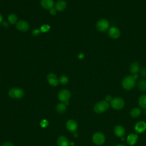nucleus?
Returning a JSON list of instances; mask_svg holds the SVG:
<instances>
[{"label":"nucleus","mask_w":146,"mask_h":146,"mask_svg":"<svg viewBox=\"0 0 146 146\" xmlns=\"http://www.w3.org/2000/svg\"><path fill=\"white\" fill-rule=\"evenodd\" d=\"M121 85L125 90H131L136 85V79L132 75L127 76L123 79Z\"/></svg>","instance_id":"1"},{"label":"nucleus","mask_w":146,"mask_h":146,"mask_svg":"<svg viewBox=\"0 0 146 146\" xmlns=\"http://www.w3.org/2000/svg\"><path fill=\"white\" fill-rule=\"evenodd\" d=\"M108 108L109 103L106 100H101L95 104L94 110L97 113H102L106 111Z\"/></svg>","instance_id":"2"},{"label":"nucleus","mask_w":146,"mask_h":146,"mask_svg":"<svg viewBox=\"0 0 146 146\" xmlns=\"http://www.w3.org/2000/svg\"><path fill=\"white\" fill-rule=\"evenodd\" d=\"M9 95L13 99H21L24 96V91L19 88H11L9 91Z\"/></svg>","instance_id":"3"},{"label":"nucleus","mask_w":146,"mask_h":146,"mask_svg":"<svg viewBox=\"0 0 146 146\" xmlns=\"http://www.w3.org/2000/svg\"><path fill=\"white\" fill-rule=\"evenodd\" d=\"M110 104L113 108L119 110H121L124 106V101L122 98L117 97L112 99L110 102Z\"/></svg>","instance_id":"4"},{"label":"nucleus","mask_w":146,"mask_h":146,"mask_svg":"<svg viewBox=\"0 0 146 146\" xmlns=\"http://www.w3.org/2000/svg\"><path fill=\"white\" fill-rule=\"evenodd\" d=\"M105 136L102 132H97L95 133L92 136V141L95 144L97 145H102L105 142Z\"/></svg>","instance_id":"5"},{"label":"nucleus","mask_w":146,"mask_h":146,"mask_svg":"<svg viewBox=\"0 0 146 146\" xmlns=\"http://www.w3.org/2000/svg\"><path fill=\"white\" fill-rule=\"evenodd\" d=\"M96 27L99 31L104 32L109 28V22L106 19H100L97 22Z\"/></svg>","instance_id":"6"},{"label":"nucleus","mask_w":146,"mask_h":146,"mask_svg":"<svg viewBox=\"0 0 146 146\" xmlns=\"http://www.w3.org/2000/svg\"><path fill=\"white\" fill-rule=\"evenodd\" d=\"M71 96L70 92L66 89L62 90L58 94V99L62 103H65L68 101Z\"/></svg>","instance_id":"7"},{"label":"nucleus","mask_w":146,"mask_h":146,"mask_svg":"<svg viewBox=\"0 0 146 146\" xmlns=\"http://www.w3.org/2000/svg\"><path fill=\"white\" fill-rule=\"evenodd\" d=\"M66 127L67 130L70 132H74L78 128V124L75 120L70 119L67 121L66 124Z\"/></svg>","instance_id":"8"},{"label":"nucleus","mask_w":146,"mask_h":146,"mask_svg":"<svg viewBox=\"0 0 146 146\" xmlns=\"http://www.w3.org/2000/svg\"><path fill=\"white\" fill-rule=\"evenodd\" d=\"M108 35L113 39H117L120 35V31L117 27L113 26L110 28L108 30Z\"/></svg>","instance_id":"9"},{"label":"nucleus","mask_w":146,"mask_h":146,"mask_svg":"<svg viewBox=\"0 0 146 146\" xmlns=\"http://www.w3.org/2000/svg\"><path fill=\"white\" fill-rule=\"evenodd\" d=\"M47 79L48 83L52 86H56L59 84V80L57 79V76L53 73H50L47 76Z\"/></svg>","instance_id":"10"},{"label":"nucleus","mask_w":146,"mask_h":146,"mask_svg":"<svg viewBox=\"0 0 146 146\" xmlns=\"http://www.w3.org/2000/svg\"><path fill=\"white\" fill-rule=\"evenodd\" d=\"M16 27L19 31H26L29 30V25L27 22L21 20L17 22L16 24Z\"/></svg>","instance_id":"11"},{"label":"nucleus","mask_w":146,"mask_h":146,"mask_svg":"<svg viewBox=\"0 0 146 146\" xmlns=\"http://www.w3.org/2000/svg\"><path fill=\"white\" fill-rule=\"evenodd\" d=\"M135 129L137 133H143L146 130V123L143 121H139L135 125Z\"/></svg>","instance_id":"12"},{"label":"nucleus","mask_w":146,"mask_h":146,"mask_svg":"<svg viewBox=\"0 0 146 146\" xmlns=\"http://www.w3.org/2000/svg\"><path fill=\"white\" fill-rule=\"evenodd\" d=\"M125 129L124 128L120 125H117L113 129L114 134L119 137H123L125 134Z\"/></svg>","instance_id":"13"},{"label":"nucleus","mask_w":146,"mask_h":146,"mask_svg":"<svg viewBox=\"0 0 146 146\" xmlns=\"http://www.w3.org/2000/svg\"><path fill=\"white\" fill-rule=\"evenodd\" d=\"M57 144L58 146H69L70 143L66 136H60L57 139Z\"/></svg>","instance_id":"14"},{"label":"nucleus","mask_w":146,"mask_h":146,"mask_svg":"<svg viewBox=\"0 0 146 146\" xmlns=\"http://www.w3.org/2000/svg\"><path fill=\"white\" fill-rule=\"evenodd\" d=\"M41 6L46 9H51L53 8L54 3L53 0H41Z\"/></svg>","instance_id":"15"},{"label":"nucleus","mask_w":146,"mask_h":146,"mask_svg":"<svg viewBox=\"0 0 146 146\" xmlns=\"http://www.w3.org/2000/svg\"><path fill=\"white\" fill-rule=\"evenodd\" d=\"M137 135L134 133L129 135L127 138V143L129 145H133L137 140Z\"/></svg>","instance_id":"16"},{"label":"nucleus","mask_w":146,"mask_h":146,"mask_svg":"<svg viewBox=\"0 0 146 146\" xmlns=\"http://www.w3.org/2000/svg\"><path fill=\"white\" fill-rule=\"evenodd\" d=\"M129 71L131 74H136L140 71V64L137 62L132 63L129 66Z\"/></svg>","instance_id":"17"},{"label":"nucleus","mask_w":146,"mask_h":146,"mask_svg":"<svg viewBox=\"0 0 146 146\" xmlns=\"http://www.w3.org/2000/svg\"><path fill=\"white\" fill-rule=\"evenodd\" d=\"M66 2L64 1L60 0L58 1L55 4V9L59 11H62L66 9Z\"/></svg>","instance_id":"18"},{"label":"nucleus","mask_w":146,"mask_h":146,"mask_svg":"<svg viewBox=\"0 0 146 146\" xmlns=\"http://www.w3.org/2000/svg\"><path fill=\"white\" fill-rule=\"evenodd\" d=\"M66 108H67L66 105L63 103H60L58 104L55 107L56 111L59 113H64L66 111Z\"/></svg>","instance_id":"19"},{"label":"nucleus","mask_w":146,"mask_h":146,"mask_svg":"<svg viewBox=\"0 0 146 146\" xmlns=\"http://www.w3.org/2000/svg\"><path fill=\"white\" fill-rule=\"evenodd\" d=\"M138 103L139 106L141 108H146V95H141L139 99Z\"/></svg>","instance_id":"20"},{"label":"nucleus","mask_w":146,"mask_h":146,"mask_svg":"<svg viewBox=\"0 0 146 146\" xmlns=\"http://www.w3.org/2000/svg\"><path fill=\"white\" fill-rule=\"evenodd\" d=\"M141 113V110L139 108H132L130 111L131 116L133 118L138 117Z\"/></svg>","instance_id":"21"},{"label":"nucleus","mask_w":146,"mask_h":146,"mask_svg":"<svg viewBox=\"0 0 146 146\" xmlns=\"http://www.w3.org/2000/svg\"><path fill=\"white\" fill-rule=\"evenodd\" d=\"M138 88L141 91H146V80L141 79L138 83Z\"/></svg>","instance_id":"22"},{"label":"nucleus","mask_w":146,"mask_h":146,"mask_svg":"<svg viewBox=\"0 0 146 146\" xmlns=\"http://www.w3.org/2000/svg\"><path fill=\"white\" fill-rule=\"evenodd\" d=\"M8 21L10 23H11L13 25L15 24L17 21V15L14 14H10L8 16Z\"/></svg>","instance_id":"23"},{"label":"nucleus","mask_w":146,"mask_h":146,"mask_svg":"<svg viewBox=\"0 0 146 146\" xmlns=\"http://www.w3.org/2000/svg\"><path fill=\"white\" fill-rule=\"evenodd\" d=\"M59 80V83L61 84H63V85H64L66 84H67L68 82V79L67 76H64V75H63L62 76L60 77L59 79L58 80Z\"/></svg>","instance_id":"24"},{"label":"nucleus","mask_w":146,"mask_h":146,"mask_svg":"<svg viewBox=\"0 0 146 146\" xmlns=\"http://www.w3.org/2000/svg\"><path fill=\"white\" fill-rule=\"evenodd\" d=\"M50 29V27L49 25H43L41 26L40 29V31L42 32H43V33H45V32H47Z\"/></svg>","instance_id":"25"},{"label":"nucleus","mask_w":146,"mask_h":146,"mask_svg":"<svg viewBox=\"0 0 146 146\" xmlns=\"http://www.w3.org/2000/svg\"><path fill=\"white\" fill-rule=\"evenodd\" d=\"M48 122L46 120H43L40 122V125L42 127H46V126L48 125Z\"/></svg>","instance_id":"26"},{"label":"nucleus","mask_w":146,"mask_h":146,"mask_svg":"<svg viewBox=\"0 0 146 146\" xmlns=\"http://www.w3.org/2000/svg\"><path fill=\"white\" fill-rule=\"evenodd\" d=\"M140 74L142 77H146V68H141V70H140Z\"/></svg>","instance_id":"27"},{"label":"nucleus","mask_w":146,"mask_h":146,"mask_svg":"<svg viewBox=\"0 0 146 146\" xmlns=\"http://www.w3.org/2000/svg\"><path fill=\"white\" fill-rule=\"evenodd\" d=\"M1 146H14V145L10 141H6Z\"/></svg>","instance_id":"28"},{"label":"nucleus","mask_w":146,"mask_h":146,"mask_svg":"<svg viewBox=\"0 0 146 146\" xmlns=\"http://www.w3.org/2000/svg\"><path fill=\"white\" fill-rule=\"evenodd\" d=\"M40 31V30H38V29H35V30H33V35H37L39 34Z\"/></svg>","instance_id":"29"},{"label":"nucleus","mask_w":146,"mask_h":146,"mask_svg":"<svg viewBox=\"0 0 146 146\" xmlns=\"http://www.w3.org/2000/svg\"><path fill=\"white\" fill-rule=\"evenodd\" d=\"M50 14H51V15H55V14H56V9H54V8L51 9L50 10Z\"/></svg>","instance_id":"30"},{"label":"nucleus","mask_w":146,"mask_h":146,"mask_svg":"<svg viewBox=\"0 0 146 146\" xmlns=\"http://www.w3.org/2000/svg\"><path fill=\"white\" fill-rule=\"evenodd\" d=\"M112 97H111V95H107V96H106V101H107V102H111V101L112 100Z\"/></svg>","instance_id":"31"},{"label":"nucleus","mask_w":146,"mask_h":146,"mask_svg":"<svg viewBox=\"0 0 146 146\" xmlns=\"http://www.w3.org/2000/svg\"><path fill=\"white\" fill-rule=\"evenodd\" d=\"M132 76H133V77L136 80L137 78H138V77H139V75H138V74L137 73H136V74H133V75H132Z\"/></svg>","instance_id":"32"},{"label":"nucleus","mask_w":146,"mask_h":146,"mask_svg":"<svg viewBox=\"0 0 146 146\" xmlns=\"http://www.w3.org/2000/svg\"><path fill=\"white\" fill-rule=\"evenodd\" d=\"M84 57V55L83 54H82V53H80V54H79V55H78V58H79V59H83Z\"/></svg>","instance_id":"33"},{"label":"nucleus","mask_w":146,"mask_h":146,"mask_svg":"<svg viewBox=\"0 0 146 146\" xmlns=\"http://www.w3.org/2000/svg\"><path fill=\"white\" fill-rule=\"evenodd\" d=\"M2 19H3V18H2V15L0 14V23L2 22Z\"/></svg>","instance_id":"34"},{"label":"nucleus","mask_w":146,"mask_h":146,"mask_svg":"<svg viewBox=\"0 0 146 146\" xmlns=\"http://www.w3.org/2000/svg\"><path fill=\"white\" fill-rule=\"evenodd\" d=\"M74 136H75V137H77L78 136V133H76V132H74Z\"/></svg>","instance_id":"35"},{"label":"nucleus","mask_w":146,"mask_h":146,"mask_svg":"<svg viewBox=\"0 0 146 146\" xmlns=\"http://www.w3.org/2000/svg\"><path fill=\"white\" fill-rule=\"evenodd\" d=\"M116 146H126V145H124V144H118V145H117Z\"/></svg>","instance_id":"36"},{"label":"nucleus","mask_w":146,"mask_h":146,"mask_svg":"<svg viewBox=\"0 0 146 146\" xmlns=\"http://www.w3.org/2000/svg\"><path fill=\"white\" fill-rule=\"evenodd\" d=\"M64 104L66 105V106H67V105H68V104H69V103H68V102L67 101V102H65L64 103Z\"/></svg>","instance_id":"37"},{"label":"nucleus","mask_w":146,"mask_h":146,"mask_svg":"<svg viewBox=\"0 0 146 146\" xmlns=\"http://www.w3.org/2000/svg\"><path fill=\"white\" fill-rule=\"evenodd\" d=\"M70 145H74V143H70Z\"/></svg>","instance_id":"38"}]
</instances>
